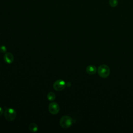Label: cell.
Listing matches in <instances>:
<instances>
[{"label":"cell","mask_w":133,"mask_h":133,"mask_svg":"<svg viewBox=\"0 0 133 133\" xmlns=\"http://www.w3.org/2000/svg\"><path fill=\"white\" fill-rule=\"evenodd\" d=\"M73 124V119L67 115L63 116L60 120V125L63 128H68Z\"/></svg>","instance_id":"1"},{"label":"cell","mask_w":133,"mask_h":133,"mask_svg":"<svg viewBox=\"0 0 133 133\" xmlns=\"http://www.w3.org/2000/svg\"><path fill=\"white\" fill-rule=\"evenodd\" d=\"M110 73V68L105 64L100 65L98 68V73L99 75L102 78L107 77Z\"/></svg>","instance_id":"2"},{"label":"cell","mask_w":133,"mask_h":133,"mask_svg":"<svg viewBox=\"0 0 133 133\" xmlns=\"http://www.w3.org/2000/svg\"><path fill=\"white\" fill-rule=\"evenodd\" d=\"M16 115L17 113L16 110L12 108H7L5 111V117L8 121H12L16 118Z\"/></svg>","instance_id":"3"},{"label":"cell","mask_w":133,"mask_h":133,"mask_svg":"<svg viewBox=\"0 0 133 133\" xmlns=\"http://www.w3.org/2000/svg\"><path fill=\"white\" fill-rule=\"evenodd\" d=\"M65 86H66L65 82L64 81L61 79H59L56 81V82H55L53 85L54 89L55 90L58 91L62 90L63 89H64Z\"/></svg>","instance_id":"4"},{"label":"cell","mask_w":133,"mask_h":133,"mask_svg":"<svg viewBox=\"0 0 133 133\" xmlns=\"http://www.w3.org/2000/svg\"><path fill=\"white\" fill-rule=\"evenodd\" d=\"M48 110L51 114L56 115L58 114L60 111L59 105L56 102H51L49 104Z\"/></svg>","instance_id":"5"},{"label":"cell","mask_w":133,"mask_h":133,"mask_svg":"<svg viewBox=\"0 0 133 133\" xmlns=\"http://www.w3.org/2000/svg\"><path fill=\"white\" fill-rule=\"evenodd\" d=\"M4 61L8 64H11L14 60V57L13 55L10 52H7L5 54L4 57Z\"/></svg>","instance_id":"6"},{"label":"cell","mask_w":133,"mask_h":133,"mask_svg":"<svg viewBox=\"0 0 133 133\" xmlns=\"http://www.w3.org/2000/svg\"><path fill=\"white\" fill-rule=\"evenodd\" d=\"M86 72L88 74L90 75H92L94 74L96 71H97V69L95 66L92 65H90L87 66L86 68Z\"/></svg>","instance_id":"7"},{"label":"cell","mask_w":133,"mask_h":133,"mask_svg":"<svg viewBox=\"0 0 133 133\" xmlns=\"http://www.w3.org/2000/svg\"><path fill=\"white\" fill-rule=\"evenodd\" d=\"M29 129L30 131L32 132H36L38 130V126L36 124L34 123H32L29 124Z\"/></svg>","instance_id":"8"},{"label":"cell","mask_w":133,"mask_h":133,"mask_svg":"<svg viewBox=\"0 0 133 133\" xmlns=\"http://www.w3.org/2000/svg\"><path fill=\"white\" fill-rule=\"evenodd\" d=\"M47 97V99L49 101H53L56 98V95H55V94L54 92H49L48 93Z\"/></svg>","instance_id":"9"},{"label":"cell","mask_w":133,"mask_h":133,"mask_svg":"<svg viewBox=\"0 0 133 133\" xmlns=\"http://www.w3.org/2000/svg\"><path fill=\"white\" fill-rule=\"evenodd\" d=\"M109 4L112 7H116L118 4L117 0H109Z\"/></svg>","instance_id":"10"},{"label":"cell","mask_w":133,"mask_h":133,"mask_svg":"<svg viewBox=\"0 0 133 133\" xmlns=\"http://www.w3.org/2000/svg\"><path fill=\"white\" fill-rule=\"evenodd\" d=\"M6 50H7V48L5 46L3 45L0 47V52H1L5 53L6 52Z\"/></svg>","instance_id":"11"},{"label":"cell","mask_w":133,"mask_h":133,"mask_svg":"<svg viewBox=\"0 0 133 133\" xmlns=\"http://www.w3.org/2000/svg\"><path fill=\"white\" fill-rule=\"evenodd\" d=\"M3 110L1 107H0V116L3 114Z\"/></svg>","instance_id":"12"}]
</instances>
